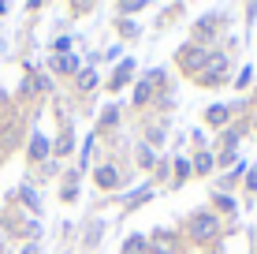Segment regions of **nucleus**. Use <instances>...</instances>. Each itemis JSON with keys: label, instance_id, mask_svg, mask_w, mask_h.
I'll return each instance as SVG.
<instances>
[{"label": "nucleus", "instance_id": "nucleus-4", "mask_svg": "<svg viewBox=\"0 0 257 254\" xmlns=\"http://www.w3.org/2000/svg\"><path fill=\"white\" fill-rule=\"evenodd\" d=\"M75 67H78L75 56H56L52 60V71H75Z\"/></svg>", "mask_w": 257, "mask_h": 254}, {"label": "nucleus", "instance_id": "nucleus-15", "mask_svg": "<svg viewBox=\"0 0 257 254\" xmlns=\"http://www.w3.org/2000/svg\"><path fill=\"white\" fill-rule=\"evenodd\" d=\"M4 12H8V4H0V15H4Z\"/></svg>", "mask_w": 257, "mask_h": 254}, {"label": "nucleus", "instance_id": "nucleus-3", "mask_svg": "<svg viewBox=\"0 0 257 254\" xmlns=\"http://www.w3.org/2000/svg\"><path fill=\"white\" fill-rule=\"evenodd\" d=\"M41 157H49V138H45V135H34V142H30V161H41Z\"/></svg>", "mask_w": 257, "mask_h": 254}, {"label": "nucleus", "instance_id": "nucleus-13", "mask_svg": "<svg viewBox=\"0 0 257 254\" xmlns=\"http://www.w3.org/2000/svg\"><path fill=\"white\" fill-rule=\"evenodd\" d=\"M246 183H250V191H257V172H250V176H246Z\"/></svg>", "mask_w": 257, "mask_h": 254}, {"label": "nucleus", "instance_id": "nucleus-6", "mask_svg": "<svg viewBox=\"0 0 257 254\" xmlns=\"http://www.w3.org/2000/svg\"><path fill=\"white\" fill-rule=\"evenodd\" d=\"M97 183H101V187H116V172H112L108 164H104V168L97 172Z\"/></svg>", "mask_w": 257, "mask_h": 254}, {"label": "nucleus", "instance_id": "nucleus-10", "mask_svg": "<svg viewBox=\"0 0 257 254\" xmlns=\"http://www.w3.org/2000/svg\"><path fill=\"white\" fill-rule=\"evenodd\" d=\"M146 98H149V82H142V86H138V90H135V101L142 105V101H146Z\"/></svg>", "mask_w": 257, "mask_h": 254}, {"label": "nucleus", "instance_id": "nucleus-9", "mask_svg": "<svg viewBox=\"0 0 257 254\" xmlns=\"http://www.w3.org/2000/svg\"><path fill=\"white\" fill-rule=\"evenodd\" d=\"M194 168H198V172H209V168H212V157H209V153H198V161H194Z\"/></svg>", "mask_w": 257, "mask_h": 254}, {"label": "nucleus", "instance_id": "nucleus-12", "mask_svg": "<svg viewBox=\"0 0 257 254\" xmlns=\"http://www.w3.org/2000/svg\"><path fill=\"white\" fill-rule=\"evenodd\" d=\"M138 157H142V164H153V150H146V146L138 150Z\"/></svg>", "mask_w": 257, "mask_h": 254}, {"label": "nucleus", "instance_id": "nucleus-5", "mask_svg": "<svg viewBox=\"0 0 257 254\" xmlns=\"http://www.w3.org/2000/svg\"><path fill=\"white\" fill-rule=\"evenodd\" d=\"M209 120H212V124H227V105H212Z\"/></svg>", "mask_w": 257, "mask_h": 254}, {"label": "nucleus", "instance_id": "nucleus-8", "mask_svg": "<svg viewBox=\"0 0 257 254\" xmlns=\"http://www.w3.org/2000/svg\"><path fill=\"white\" fill-rule=\"evenodd\" d=\"M131 67H135V64H131V60H127V64H123V67H119V71H116V78H112V86H123V82H127V75H131Z\"/></svg>", "mask_w": 257, "mask_h": 254}, {"label": "nucleus", "instance_id": "nucleus-1", "mask_svg": "<svg viewBox=\"0 0 257 254\" xmlns=\"http://www.w3.org/2000/svg\"><path fill=\"white\" fill-rule=\"evenodd\" d=\"M224 52H212V56H205L201 60V82L205 86H212V82H220V75H224Z\"/></svg>", "mask_w": 257, "mask_h": 254}, {"label": "nucleus", "instance_id": "nucleus-2", "mask_svg": "<svg viewBox=\"0 0 257 254\" xmlns=\"http://www.w3.org/2000/svg\"><path fill=\"white\" fill-rule=\"evenodd\" d=\"M216 232V217H198V221H194V235H198V239H209V235Z\"/></svg>", "mask_w": 257, "mask_h": 254}, {"label": "nucleus", "instance_id": "nucleus-11", "mask_svg": "<svg viewBox=\"0 0 257 254\" xmlns=\"http://www.w3.org/2000/svg\"><path fill=\"white\" fill-rule=\"evenodd\" d=\"M93 78H97V75H93V71H86V75H82V78H78V86H82V90H90V86H93Z\"/></svg>", "mask_w": 257, "mask_h": 254}, {"label": "nucleus", "instance_id": "nucleus-14", "mask_svg": "<svg viewBox=\"0 0 257 254\" xmlns=\"http://www.w3.org/2000/svg\"><path fill=\"white\" fill-rule=\"evenodd\" d=\"M23 254H38V243H26V247H23Z\"/></svg>", "mask_w": 257, "mask_h": 254}, {"label": "nucleus", "instance_id": "nucleus-7", "mask_svg": "<svg viewBox=\"0 0 257 254\" xmlns=\"http://www.w3.org/2000/svg\"><path fill=\"white\" fill-rule=\"evenodd\" d=\"M19 195H23V202H26V206H30V209H41V202H38V195H34V191H30V187H23V191H19Z\"/></svg>", "mask_w": 257, "mask_h": 254}]
</instances>
